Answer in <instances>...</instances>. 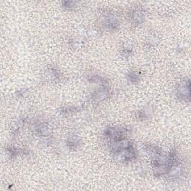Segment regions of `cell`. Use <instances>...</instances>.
I'll return each instance as SVG.
<instances>
[{
	"label": "cell",
	"instance_id": "obj_1",
	"mask_svg": "<svg viewBox=\"0 0 191 191\" xmlns=\"http://www.w3.org/2000/svg\"><path fill=\"white\" fill-rule=\"evenodd\" d=\"M185 85H180L178 89V96L180 98H184L186 99V96L187 98H190V87H189V82L187 84L185 82Z\"/></svg>",
	"mask_w": 191,
	"mask_h": 191
},
{
	"label": "cell",
	"instance_id": "obj_2",
	"mask_svg": "<svg viewBox=\"0 0 191 191\" xmlns=\"http://www.w3.org/2000/svg\"><path fill=\"white\" fill-rule=\"evenodd\" d=\"M143 14L140 10H135L132 14V19L135 21V23H141L143 19Z\"/></svg>",
	"mask_w": 191,
	"mask_h": 191
},
{
	"label": "cell",
	"instance_id": "obj_3",
	"mask_svg": "<svg viewBox=\"0 0 191 191\" xmlns=\"http://www.w3.org/2000/svg\"><path fill=\"white\" fill-rule=\"evenodd\" d=\"M129 78L132 82H137L139 79V76L138 74H137V73H131L130 74Z\"/></svg>",
	"mask_w": 191,
	"mask_h": 191
}]
</instances>
